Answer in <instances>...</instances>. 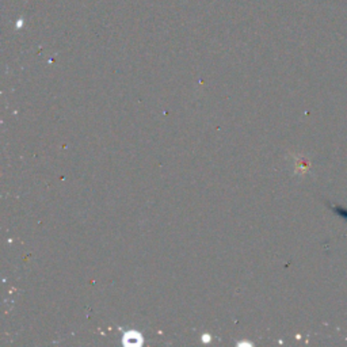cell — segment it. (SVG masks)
Wrapping results in <instances>:
<instances>
[{
	"label": "cell",
	"instance_id": "obj_1",
	"mask_svg": "<svg viewBox=\"0 0 347 347\" xmlns=\"http://www.w3.org/2000/svg\"><path fill=\"white\" fill-rule=\"evenodd\" d=\"M122 343L125 346H140L142 344V335L137 331H128L123 334Z\"/></svg>",
	"mask_w": 347,
	"mask_h": 347
},
{
	"label": "cell",
	"instance_id": "obj_2",
	"mask_svg": "<svg viewBox=\"0 0 347 347\" xmlns=\"http://www.w3.org/2000/svg\"><path fill=\"white\" fill-rule=\"evenodd\" d=\"M332 208H334V210H335L336 213L339 214L340 217H343V218H346V220H347V210L346 209H343V208H339V206H335V205L332 206Z\"/></svg>",
	"mask_w": 347,
	"mask_h": 347
},
{
	"label": "cell",
	"instance_id": "obj_3",
	"mask_svg": "<svg viewBox=\"0 0 347 347\" xmlns=\"http://www.w3.org/2000/svg\"><path fill=\"white\" fill-rule=\"evenodd\" d=\"M204 340H205V342H208V340H209V335H204Z\"/></svg>",
	"mask_w": 347,
	"mask_h": 347
}]
</instances>
